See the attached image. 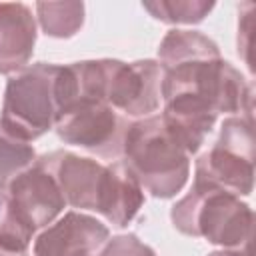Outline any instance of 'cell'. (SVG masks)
Listing matches in <instances>:
<instances>
[{"instance_id": "1", "label": "cell", "mask_w": 256, "mask_h": 256, "mask_svg": "<svg viewBox=\"0 0 256 256\" xmlns=\"http://www.w3.org/2000/svg\"><path fill=\"white\" fill-rule=\"evenodd\" d=\"M122 156L142 190L154 198H172L188 182L190 154L160 114L128 126Z\"/></svg>"}, {"instance_id": "2", "label": "cell", "mask_w": 256, "mask_h": 256, "mask_svg": "<svg viewBox=\"0 0 256 256\" xmlns=\"http://www.w3.org/2000/svg\"><path fill=\"white\" fill-rule=\"evenodd\" d=\"M178 232L194 238H206L222 248H246L252 238V208L238 196L192 184L190 192L170 210Z\"/></svg>"}, {"instance_id": "3", "label": "cell", "mask_w": 256, "mask_h": 256, "mask_svg": "<svg viewBox=\"0 0 256 256\" xmlns=\"http://www.w3.org/2000/svg\"><path fill=\"white\" fill-rule=\"evenodd\" d=\"M58 68L38 62L8 78L2 102L0 124L18 140L32 142L54 128L58 106Z\"/></svg>"}, {"instance_id": "4", "label": "cell", "mask_w": 256, "mask_h": 256, "mask_svg": "<svg viewBox=\"0 0 256 256\" xmlns=\"http://www.w3.org/2000/svg\"><path fill=\"white\" fill-rule=\"evenodd\" d=\"M254 148L252 114L226 118L218 140L196 160L194 184L248 196L254 188Z\"/></svg>"}, {"instance_id": "5", "label": "cell", "mask_w": 256, "mask_h": 256, "mask_svg": "<svg viewBox=\"0 0 256 256\" xmlns=\"http://www.w3.org/2000/svg\"><path fill=\"white\" fill-rule=\"evenodd\" d=\"M176 94L196 96L216 114H252V90L248 82L222 56L164 70L162 100Z\"/></svg>"}, {"instance_id": "6", "label": "cell", "mask_w": 256, "mask_h": 256, "mask_svg": "<svg viewBox=\"0 0 256 256\" xmlns=\"http://www.w3.org/2000/svg\"><path fill=\"white\" fill-rule=\"evenodd\" d=\"M128 126V118L106 102H76L58 114L54 130L64 144L116 158L122 154Z\"/></svg>"}, {"instance_id": "7", "label": "cell", "mask_w": 256, "mask_h": 256, "mask_svg": "<svg viewBox=\"0 0 256 256\" xmlns=\"http://www.w3.org/2000/svg\"><path fill=\"white\" fill-rule=\"evenodd\" d=\"M164 68L156 60L122 62L110 58L106 102L132 118H146L156 112L162 100Z\"/></svg>"}, {"instance_id": "8", "label": "cell", "mask_w": 256, "mask_h": 256, "mask_svg": "<svg viewBox=\"0 0 256 256\" xmlns=\"http://www.w3.org/2000/svg\"><path fill=\"white\" fill-rule=\"evenodd\" d=\"M38 162L52 174L66 204L80 210H98L106 178L104 164L68 150H54L40 156Z\"/></svg>"}, {"instance_id": "9", "label": "cell", "mask_w": 256, "mask_h": 256, "mask_svg": "<svg viewBox=\"0 0 256 256\" xmlns=\"http://www.w3.org/2000/svg\"><path fill=\"white\" fill-rule=\"evenodd\" d=\"M6 194L16 214L34 230L50 226L66 206L56 180L38 158L8 184Z\"/></svg>"}, {"instance_id": "10", "label": "cell", "mask_w": 256, "mask_h": 256, "mask_svg": "<svg viewBox=\"0 0 256 256\" xmlns=\"http://www.w3.org/2000/svg\"><path fill=\"white\" fill-rule=\"evenodd\" d=\"M108 238L110 230L98 218L70 210L38 234L34 256H90Z\"/></svg>"}, {"instance_id": "11", "label": "cell", "mask_w": 256, "mask_h": 256, "mask_svg": "<svg viewBox=\"0 0 256 256\" xmlns=\"http://www.w3.org/2000/svg\"><path fill=\"white\" fill-rule=\"evenodd\" d=\"M36 44V20L22 2H0V74L26 68Z\"/></svg>"}, {"instance_id": "12", "label": "cell", "mask_w": 256, "mask_h": 256, "mask_svg": "<svg viewBox=\"0 0 256 256\" xmlns=\"http://www.w3.org/2000/svg\"><path fill=\"white\" fill-rule=\"evenodd\" d=\"M164 102V112L160 114L168 128L182 142L186 152L192 156L200 150L206 136L216 124L218 114L200 98L190 94H176Z\"/></svg>"}, {"instance_id": "13", "label": "cell", "mask_w": 256, "mask_h": 256, "mask_svg": "<svg viewBox=\"0 0 256 256\" xmlns=\"http://www.w3.org/2000/svg\"><path fill=\"white\" fill-rule=\"evenodd\" d=\"M144 204V190L130 174L124 162H112L106 166V178L100 194L98 214H102L112 226L124 228L140 212Z\"/></svg>"}, {"instance_id": "14", "label": "cell", "mask_w": 256, "mask_h": 256, "mask_svg": "<svg viewBox=\"0 0 256 256\" xmlns=\"http://www.w3.org/2000/svg\"><path fill=\"white\" fill-rule=\"evenodd\" d=\"M158 58H160V66L168 70L180 64L220 58V48L214 40H210L202 32L174 28L166 32V36L162 38L158 46Z\"/></svg>"}, {"instance_id": "15", "label": "cell", "mask_w": 256, "mask_h": 256, "mask_svg": "<svg viewBox=\"0 0 256 256\" xmlns=\"http://www.w3.org/2000/svg\"><path fill=\"white\" fill-rule=\"evenodd\" d=\"M36 16L44 34L52 38H70L84 24L82 2H38Z\"/></svg>"}, {"instance_id": "16", "label": "cell", "mask_w": 256, "mask_h": 256, "mask_svg": "<svg viewBox=\"0 0 256 256\" xmlns=\"http://www.w3.org/2000/svg\"><path fill=\"white\" fill-rule=\"evenodd\" d=\"M142 8L148 10L156 20L166 24H198L202 22L214 2L208 0H148L142 2Z\"/></svg>"}, {"instance_id": "17", "label": "cell", "mask_w": 256, "mask_h": 256, "mask_svg": "<svg viewBox=\"0 0 256 256\" xmlns=\"http://www.w3.org/2000/svg\"><path fill=\"white\" fill-rule=\"evenodd\" d=\"M34 162H36L34 148L28 142L8 134L0 124V192H4L8 184Z\"/></svg>"}, {"instance_id": "18", "label": "cell", "mask_w": 256, "mask_h": 256, "mask_svg": "<svg viewBox=\"0 0 256 256\" xmlns=\"http://www.w3.org/2000/svg\"><path fill=\"white\" fill-rule=\"evenodd\" d=\"M34 232L36 230L16 214L6 190L0 192V246L12 250H28Z\"/></svg>"}, {"instance_id": "19", "label": "cell", "mask_w": 256, "mask_h": 256, "mask_svg": "<svg viewBox=\"0 0 256 256\" xmlns=\"http://www.w3.org/2000/svg\"><path fill=\"white\" fill-rule=\"evenodd\" d=\"M100 256H156V252L136 234H120L106 240Z\"/></svg>"}, {"instance_id": "20", "label": "cell", "mask_w": 256, "mask_h": 256, "mask_svg": "<svg viewBox=\"0 0 256 256\" xmlns=\"http://www.w3.org/2000/svg\"><path fill=\"white\" fill-rule=\"evenodd\" d=\"M208 256H250V246H246V248H222V250L210 252Z\"/></svg>"}, {"instance_id": "21", "label": "cell", "mask_w": 256, "mask_h": 256, "mask_svg": "<svg viewBox=\"0 0 256 256\" xmlns=\"http://www.w3.org/2000/svg\"><path fill=\"white\" fill-rule=\"evenodd\" d=\"M0 256H28V250H12L6 246H0Z\"/></svg>"}]
</instances>
